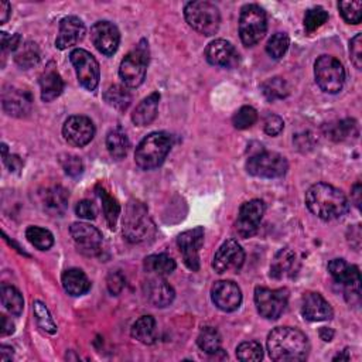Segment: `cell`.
<instances>
[{
  "label": "cell",
  "instance_id": "obj_1",
  "mask_svg": "<svg viewBox=\"0 0 362 362\" xmlns=\"http://www.w3.org/2000/svg\"><path fill=\"white\" fill-rule=\"evenodd\" d=\"M267 352L276 362H298L309 356L310 344L300 330L277 327L267 335Z\"/></svg>",
  "mask_w": 362,
  "mask_h": 362
},
{
  "label": "cell",
  "instance_id": "obj_2",
  "mask_svg": "<svg viewBox=\"0 0 362 362\" xmlns=\"http://www.w3.org/2000/svg\"><path fill=\"white\" fill-rule=\"evenodd\" d=\"M306 205L323 221L342 218L349 208L345 194L327 183H317L307 190Z\"/></svg>",
  "mask_w": 362,
  "mask_h": 362
},
{
  "label": "cell",
  "instance_id": "obj_3",
  "mask_svg": "<svg viewBox=\"0 0 362 362\" xmlns=\"http://www.w3.org/2000/svg\"><path fill=\"white\" fill-rule=\"evenodd\" d=\"M156 232L149 211L143 202L130 200L123 216V237L130 244H141L153 238Z\"/></svg>",
  "mask_w": 362,
  "mask_h": 362
},
{
  "label": "cell",
  "instance_id": "obj_4",
  "mask_svg": "<svg viewBox=\"0 0 362 362\" xmlns=\"http://www.w3.org/2000/svg\"><path fill=\"white\" fill-rule=\"evenodd\" d=\"M173 146V139L166 132H153L144 137L134 152V162L141 170H153L163 165Z\"/></svg>",
  "mask_w": 362,
  "mask_h": 362
},
{
  "label": "cell",
  "instance_id": "obj_5",
  "mask_svg": "<svg viewBox=\"0 0 362 362\" xmlns=\"http://www.w3.org/2000/svg\"><path fill=\"white\" fill-rule=\"evenodd\" d=\"M184 18L190 27L204 36H214L218 33L221 26V15L218 8L205 0L187 4Z\"/></svg>",
  "mask_w": 362,
  "mask_h": 362
},
{
  "label": "cell",
  "instance_id": "obj_6",
  "mask_svg": "<svg viewBox=\"0 0 362 362\" xmlns=\"http://www.w3.org/2000/svg\"><path fill=\"white\" fill-rule=\"evenodd\" d=\"M149 64V46L146 40H141L134 50H132L120 62L119 77L129 88H137L146 78Z\"/></svg>",
  "mask_w": 362,
  "mask_h": 362
},
{
  "label": "cell",
  "instance_id": "obj_7",
  "mask_svg": "<svg viewBox=\"0 0 362 362\" xmlns=\"http://www.w3.org/2000/svg\"><path fill=\"white\" fill-rule=\"evenodd\" d=\"M314 77L321 91L338 94L345 83V69L337 58L321 55L314 64Z\"/></svg>",
  "mask_w": 362,
  "mask_h": 362
},
{
  "label": "cell",
  "instance_id": "obj_8",
  "mask_svg": "<svg viewBox=\"0 0 362 362\" xmlns=\"http://www.w3.org/2000/svg\"><path fill=\"white\" fill-rule=\"evenodd\" d=\"M266 13L258 5H246L239 16V37L246 47L256 46L266 34Z\"/></svg>",
  "mask_w": 362,
  "mask_h": 362
},
{
  "label": "cell",
  "instance_id": "obj_9",
  "mask_svg": "<svg viewBox=\"0 0 362 362\" xmlns=\"http://www.w3.org/2000/svg\"><path fill=\"white\" fill-rule=\"evenodd\" d=\"M288 169L287 160L276 153L260 151L252 155L246 162V170L249 174L260 179H277L286 174Z\"/></svg>",
  "mask_w": 362,
  "mask_h": 362
},
{
  "label": "cell",
  "instance_id": "obj_10",
  "mask_svg": "<svg viewBox=\"0 0 362 362\" xmlns=\"http://www.w3.org/2000/svg\"><path fill=\"white\" fill-rule=\"evenodd\" d=\"M288 292L286 288H255V305L259 314L267 320H277L286 310Z\"/></svg>",
  "mask_w": 362,
  "mask_h": 362
},
{
  "label": "cell",
  "instance_id": "obj_11",
  "mask_svg": "<svg viewBox=\"0 0 362 362\" xmlns=\"http://www.w3.org/2000/svg\"><path fill=\"white\" fill-rule=\"evenodd\" d=\"M69 60L76 68L77 78H78L80 84L88 91H95L99 84V77H101L99 64L95 60V57L91 53H88L87 50L76 48L71 51Z\"/></svg>",
  "mask_w": 362,
  "mask_h": 362
},
{
  "label": "cell",
  "instance_id": "obj_12",
  "mask_svg": "<svg viewBox=\"0 0 362 362\" xmlns=\"http://www.w3.org/2000/svg\"><path fill=\"white\" fill-rule=\"evenodd\" d=\"M265 214V204L260 200H251L239 208L235 223L237 234L241 238H251L256 234Z\"/></svg>",
  "mask_w": 362,
  "mask_h": 362
},
{
  "label": "cell",
  "instance_id": "obj_13",
  "mask_svg": "<svg viewBox=\"0 0 362 362\" xmlns=\"http://www.w3.org/2000/svg\"><path fill=\"white\" fill-rule=\"evenodd\" d=\"M64 139L76 148H84L94 139L95 126L92 120L83 115L71 116L62 126Z\"/></svg>",
  "mask_w": 362,
  "mask_h": 362
},
{
  "label": "cell",
  "instance_id": "obj_14",
  "mask_svg": "<svg viewBox=\"0 0 362 362\" xmlns=\"http://www.w3.org/2000/svg\"><path fill=\"white\" fill-rule=\"evenodd\" d=\"M245 262V252L235 239L225 241L215 252L212 267L216 273L238 272Z\"/></svg>",
  "mask_w": 362,
  "mask_h": 362
},
{
  "label": "cell",
  "instance_id": "obj_15",
  "mask_svg": "<svg viewBox=\"0 0 362 362\" xmlns=\"http://www.w3.org/2000/svg\"><path fill=\"white\" fill-rule=\"evenodd\" d=\"M177 245L186 266L190 270L197 272L200 269V249L204 245V230L197 227L180 234L177 238Z\"/></svg>",
  "mask_w": 362,
  "mask_h": 362
},
{
  "label": "cell",
  "instance_id": "obj_16",
  "mask_svg": "<svg viewBox=\"0 0 362 362\" xmlns=\"http://www.w3.org/2000/svg\"><path fill=\"white\" fill-rule=\"evenodd\" d=\"M211 299L220 310L231 313L239 309L242 303V292L237 283L231 280H221L212 286Z\"/></svg>",
  "mask_w": 362,
  "mask_h": 362
},
{
  "label": "cell",
  "instance_id": "obj_17",
  "mask_svg": "<svg viewBox=\"0 0 362 362\" xmlns=\"http://www.w3.org/2000/svg\"><path fill=\"white\" fill-rule=\"evenodd\" d=\"M328 272L337 283H341L347 288V295H354L359 299L361 293V274L355 265H349L344 259H333L328 263Z\"/></svg>",
  "mask_w": 362,
  "mask_h": 362
},
{
  "label": "cell",
  "instance_id": "obj_18",
  "mask_svg": "<svg viewBox=\"0 0 362 362\" xmlns=\"http://www.w3.org/2000/svg\"><path fill=\"white\" fill-rule=\"evenodd\" d=\"M69 232L83 253L88 256H95L101 252L102 234L95 227H91L85 223H76L71 225Z\"/></svg>",
  "mask_w": 362,
  "mask_h": 362
},
{
  "label": "cell",
  "instance_id": "obj_19",
  "mask_svg": "<svg viewBox=\"0 0 362 362\" xmlns=\"http://www.w3.org/2000/svg\"><path fill=\"white\" fill-rule=\"evenodd\" d=\"M91 40L104 55H113L120 43V33L111 22H98L91 29Z\"/></svg>",
  "mask_w": 362,
  "mask_h": 362
},
{
  "label": "cell",
  "instance_id": "obj_20",
  "mask_svg": "<svg viewBox=\"0 0 362 362\" xmlns=\"http://www.w3.org/2000/svg\"><path fill=\"white\" fill-rule=\"evenodd\" d=\"M205 58L211 65L223 68H235L239 64V53L227 40H215L208 44Z\"/></svg>",
  "mask_w": 362,
  "mask_h": 362
},
{
  "label": "cell",
  "instance_id": "obj_21",
  "mask_svg": "<svg viewBox=\"0 0 362 362\" xmlns=\"http://www.w3.org/2000/svg\"><path fill=\"white\" fill-rule=\"evenodd\" d=\"M85 25L77 16H68L60 22V30L55 46L60 50H67L77 46L85 37Z\"/></svg>",
  "mask_w": 362,
  "mask_h": 362
},
{
  "label": "cell",
  "instance_id": "obj_22",
  "mask_svg": "<svg viewBox=\"0 0 362 362\" xmlns=\"http://www.w3.org/2000/svg\"><path fill=\"white\" fill-rule=\"evenodd\" d=\"M2 105H4V111L8 115L15 118H23L30 113L33 99L27 91L11 87L4 90Z\"/></svg>",
  "mask_w": 362,
  "mask_h": 362
},
{
  "label": "cell",
  "instance_id": "obj_23",
  "mask_svg": "<svg viewBox=\"0 0 362 362\" xmlns=\"http://www.w3.org/2000/svg\"><path fill=\"white\" fill-rule=\"evenodd\" d=\"M144 295L156 307H167L176 298L174 288L163 279V276H155L144 283Z\"/></svg>",
  "mask_w": 362,
  "mask_h": 362
},
{
  "label": "cell",
  "instance_id": "obj_24",
  "mask_svg": "<svg viewBox=\"0 0 362 362\" xmlns=\"http://www.w3.org/2000/svg\"><path fill=\"white\" fill-rule=\"evenodd\" d=\"M302 314L307 321H327L333 319L334 312L320 293H306L302 302Z\"/></svg>",
  "mask_w": 362,
  "mask_h": 362
},
{
  "label": "cell",
  "instance_id": "obj_25",
  "mask_svg": "<svg viewBox=\"0 0 362 362\" xmlns=\"http://www.w3.org/2000/svg\"><path fill=\"white\" fill-rule=\"evenodd\" d=\"M40 88H41V99L44 102H51L57 99L64 91V83L55 65L51 62L40 77Z\"/></svg>",
  "mask_w": 362,
  "mask_h": 362
},
{
  "label": "cell",
  "instance_id": "obj_26",
  "mask_svg": "<svg viewBox=\"0 0 362 362\" xmlns=\"http://www.w3.org/2000/svg\"><path fill=\"white\" fill-rule=\"evenodd\" d=\"M64 291L71 296H83L91 288V281L81 269H68L61 277Z\"/></svg>",
  "mask_w": 362,
  "mask_h": 362
},
{
  "label": "cell",
  "instance_id": "obj_27",
  "mask_svg": "<svg viewBox=\"0 0 362 362\" xmlns=\"http://www.w3.org/2000/svg\"><path fill=\"white\" fill-rule=\"evenodd\" d=\"M159 101H160V94L153 92L148 98H144L133 111L132 113V120L137 126H148L151 125L156 116H158V109H159Z\"/></svg>",
  "mask_w": 362,
  "mask_h": 362
},
{
  "label": "cell",
  "instance_id": "obj_28",
  "mask_svg": "<svg viewBox=\"0 0 362 362\" xmlns=\"http://www.w3.org/2000/svg\"><path fill=\"white\" fill-rule=\"evenodd\" d=\"M296 265V253L292 249L284 248L274 256L270 267V276H273L274 279H284L288 276H293Z\"/></svg>",
  "mask_w": 362,
  "mask_h": 362
},
{
  "label": "cell",
  "instance_id": "obj_29",
  "mask_svg": "<svg viewBox=\"0 0 362 362\" xmlns=\"http://www.w3.org/2000/svg\"><path fill=\"white\" fill-rule=\"evenodd\" d=\"M130 334L139 342L152 345L158 338L156 320L152 316H143V317L137 319L132 326Z\"/></svg>",
  "mask_w": 362,
  "mask_h": 362
},
{
  "label": "cell",
  "instance_id": "obj_30",
  "mask_svg": "<svg viewBox=\"0 0 362 362\" xmlns=\"http://www.w3.org/2000/svg\"><path fill=\"white\" fill-rule=\"evenodd\" d=\"M41 202L47 212H50L53 215H61V214H64V211L67 209V205H68V193L60 186L47 188L43 193Z\"/></svg>",
  "mask_w": 362,
  "mask_h": 362
},
{
  "label": "cell",
  "instance_id": "obj_31",
  "mask_svg": "<svg viewBox=\"0 0 362 362\" xmlns=\"http://www.w3.org/2000/svg\"><path fill=\"white\" fill-rule=\"evenodd\" d=\"M106 148L109 155L116 160H120L127 155L130 141L122 127L118 126L109 130V133L106 134Z\"/></svg>",
  "mask_w": 362,
  "mask_h": 362
},
{
  "label": "cell",
  "instance_id": "obj_32",
  "mask_svg": "<svg viewBox=\"0 0 362 362\" xmlns=\"http://www.w3.org/2000/svg\"><path fill=\"white\" fill-rule=\"evenodd\" d=\"M144 269L146 272L156 274V276H167L174 272L176 262L166 253L151 255L144 259Z\"/></svg>",
  "mask_w": 362,
  "mask_h": 362
},
{
  "label": "cell",
  "instance_id": "obj_33",
  "mask_svg": "<svg viewBox=\"0 0 362 362\" xmlns=\"http://www.w3.org/2000/svg\"><path fill=\"white\" fill-rule=\"evenodd\" d=\"M0 298H2L4 307L13 316H20L25 309V300L22 293L13 286L4 284L0 288Z\"/></svg>",
  "mask_w": 362,
  "mask_h": 362
},
{
  "label": "cell",
  "instance_id": "obj_34",
  "mask_svg": "<svg viewBox=\"0 0 362 362\" xmlns=\"http://www.w3.org/2000/svg\"><path fill=\"white\" fill-rule=\"evenodd\" d=\"M97 193H98V197L102 201V209H104V214H105L106 223H108L109 228L115 230L118 216L120 214V205L118 204V201L104 187L98 186L97 187Z\"/></svg>",
  "mask_w": 362,
  "mask_h": 362
},
{
  "label": "cell",
  "instance_id": "obj_35",
  "mask_svg": "<svg viewBox=\"0 0 362 362\" xmlns=\"http://www.w3.org/2000/svg\"><path fill=\"white\" fill-rule=\"evenodd\" d=\"M105 102L116 111H126L132 102V95L122 85H112L104 94Z\"/></svg>",
  "mask_w": 362,
  "mask_h": 362
},
{
  "label": "cell",
  "instance_id": "obj_36",
  "mask_svg": "<svg viewBox=\"0 0 362 362\" xmlns=\"http://www.w3.org/2000/svg\"><path fill=\"white\" fill-rule=\"evenodd\" d=\"M197 344L204 352L209 355L216 354L221 348V335L214 327H204L198 334Z\"/></svg>",
  "mask_w": 362,
  "mask_h": 362
},
{
  "label": "cell",
  "instance_id": "obj_37",
  "mask_svg": "<svg viewBox=\"0 0 362 362\" xmlns=\"http://www.w3.org/2000/svg\"><path fill=\"white\" fill-rule=\"evenodd\" d=\"M260 90H262L263 97L270 102H274L277 99H283L288 95L287 83L280 77H274V78H270V80L265 81L262 84Z\"/></svg>",
  "mask_w": 362,
  "mask_h": 362
},
{
  "label": "cell",
  "instance_id": "obj_38",
  "mask_svg": "<svg viewBox=\"0 0 362 362\" xmlns=\"http://www.w3.org/2000/svg\"><path fill=\"white\" fill-rule=\"evenodd\" d=\"M26 238L34 248L40 251H48L54 245L53 234L48 230L40 227H29L26 231Z\"/></svg>",
  "mask_w": 362,
  "mask_h": 362
},
{
  "label": "cell",
  "instance_id": "obj_39",
  "mask_svg": "<svg viewBox=\"0 0 362 362\" xmlns=\"http://www.w3.org/2000/svg\"><path fill=\"white\" fill-rule=\"evenodd\" d=\"M15 60L23 68H32L33 65H36L40 61V50L37 44L30 41L22 44L16 51Z\"/></svg>",
  "mask_w": 362,
  "mask_h": 362
},
{
  "label": "cell",
  "instance_id": "obj_40",
  "mask_svg": "<svg viewBox=\"0 0 362 362\" xmlns=\"http://www.w3.org/2000/svg\"><path fill=\"white\" fill-rule=\"evenodd\" d=\"M33 313H34L36 321H37V324L41 330H44L48 334H55L57 333V326H55L48 309L46 307V305L43 302L36 300L33 303Z\"/></svg>",
  "mask_w": 362,
  "mask_h": 362
},
{
  "label": "cell",
  "instance_id": "obj_41",
  "mask_svg": "<svg viewBox=\"0 0 362 362\" xmlns=\"http://www.w3.org/2000/svg\"><path fill=\"white\" fill-rule=\"evenodd\" d=\"M288 44H291V40H288V36L286 33H276L269 39L266 44V53L273 60H280L286 54Z\"/></svg>",
  "mask_w": 362,
  "mask_h": 362
},
{
  "label": "cell",
  "instance_id": "obj_42",
  "mask_svg": "<svg viewBox=\"0 0 362 362\" xmlns=\"http://www.w3.org/2000/svg\"><path fill=\"white\" fill-rule=\"evenodd\" d=\"M237 356L242 362H255L263 358L262 345L256 341H246L238 345Z\"/></svg>",
  "mask_w": 362,
  "mask_h": 362
},
{
  "label": "cell",
  "instance_id": "obj_43",
  "mask_svg": "<svg viewBox=\"0 0 362 362\" xmlns=\"http://www.w3.org/2000/svg\"><path fill=\"white\" fill-rule=\"evenodd\" d=\"M328 20V13L323 8H313L306 12L305 29L309 34L319 30Z\"/></svg>",
  "mask_w": 362,
  "mask_h": 362
},
{
  "label": "cell",
  "instance_id": "obj_44",
  "mask_svg": "<svg viewBox=\"0 0 362 362\" xmlns=\"http://www.w3.org/2000/svg\"><path fill=\"white\" fill-rule=\"evenodd\" d=\"M358 134V125L354 119H344L337 125L331 126L330 137L334 140H345L349 136Z\"/></svg>",
  "mask_w": 362,
  "mask_h": 362
},
{
  "label": "cell",
  "instance_id": "obj_45",
  "mask_svg": "<svg viewBox=\"0 0 362 362\" xmlns=\"http://www.w3.org/2000/svg\"><path fill=\"white\" fill-rule=\"evenodd\" d=\"M338 9L342 19L349 25H359L362 20V2H340Z\"/></svg>",
  "mask_w": 362,
  "mask_h": 362
},
{
  "label": "cell",
  "instance_id": "obj_46",
  "mask_svg": "<svg viewBox=\"0 0 362 362\" xmlns=\"http://www.w3.org/2000/svg\"><path fill=\"white\" fill-rule=\"evenodd\" d=\"M258 120V112L252 106H242L232 118V125L239 129L245 130L253 126Z\"/></svg>",
  "mask_w": 362,
  "mask_h": 362
},
{
  "label": "cell",
  "instance_id": "obj_47",
  "mask_svg": "<svg viewBox=\"0 0 362 362\" xmlns=\"http://www.w3.org/2000/svg\"><path fill=\"white\" fill-rule=\"evenodd\" d=\"M60 163L64 169V172L71 176V177H77L83 173L84 170V165L81 162L80 158L72 156V155H62L60 159Z\"/></svg>",
  "mask_w": 362,
  "mask_h": 362
},
{
  "label": "cell",
  "instance_id": "obj_48",
  "mask_svg": "<svg viewBox=\"0 0 362 362\" xmlns=\"http://www.w3.org/2000/svg\"><path fill=\"white\" fill-rule=\"evenodd\" d=\"M349 55L355 68H362V34H356L349 41Z\"/></svg>",
  "mask_w": 362,
  "mask_h": 362
},
{
  "label": "cell",
  "instance_id": "obj_49",
  "mask_svg": "<svg viewBox=\"0 0 362 362\" xmlns=\"http://www.w3.org/2000/svg\"><path fill=\"white\" fill-rule=\"evenodd\" d=\"M76 214L83 220H95L97 218V207L94 205V202L88 201V200H83L77 204L76 207Z\"/></svg>",
  "mask_w": 362,
  "mask_h": 362
},
{
  "label": "cell",
  "instance_id": "obj_50",
  "mask_svg": "<svg viewBox=\"0 0 362 362\" xmlns=\"http://www.w3.org/2000/svg\"><path fill=\"white\" fill-rule=\"evenodd\" d=\"M284 127V122L277 115H269L265 120V132L269 136H277Z\"/></svg>",
  "mask_w": 362,
  "mask_h": 362
},
{
  "label": "cell",
  "instance_id": "obj_51",
  "mask_svg": "<svg viewBox=\"0 0 362 362\" xmlns=\"http://www.w3.org/2000/svg\"><path fill=\"white\" fill-rule=\"evenodd\" d=\"M106 283H108V288H109V292L112 293V295H115V296H118L122 291H123V287H125V277H123V274L120 273V272H113V273H111L109 276H108V280H106Z\"/></svg>",
  "mask_w": 362,
  "mask_h": 362
},
{
  "label": "cell",
  "instance_id": "obj_52",
  "mask_svg": "<svg viewBox=\"0 0 362 362\" xmlns=\"http://www.w3.org/2000/svg\"><path fill=\"white\" fill-rule=\"evenodd\" d=\"M4 160H5L6 166L11 169V172H18L23 166L22 160L18 156H6V158H4Z\"/></svg>",
  "mask_w": 362,
  "mask_h": 362
},
{
  "label": "cell",
  "instance_id": "obj_53",
  "mask_svg": "<svg viewBox=\"0 0 362 362\" xmlns=\"http://www.w3.org/2000/svg\"><path fill=\"white\" fill-rule=\"evenodd\" d=\"M12 13V8L8 2H0V23L5 25Z\"/></svg>",
  "mask_w": 362,
  "mask_h": 362
},
{
  "label": "cell",
  "instance_id": "obj_54",
  "mask_svg": "<svg viewBox=\"0 0 362 362\" xmlns=\"http://www.w3.org/2000/svg\"><path fill=\"white\" fill-rule=\"evenodd\" d=\"M15 333V324L6 316H2V335H9Z\"/></svg>",
  "mask_w": 362,
  "mask_h": 362
},
{
  "label": "cell",
  "instance_id": "obj_55",
  "mask_svg": "<svg viewBox=\"0 0 362 362\" xmlns=\"http://www.w3.org/2000/svg\"><path fill=\"white\" fill-rule=\"evenodd\" d=\"M361 191H362L361 183H356V184L352 187V193H351L352 201H354V204H355L356 208H359V205H361Z\"/></svg>",
  "mask_w": 362,
  "mask_h": 362
},
{
  "label": "cell",
  "instance_id": "obj_56",
  "mask_svg": "<svg viewBox=\"0 0 362 362\" xmlns=\"http://www.w3.org/2000/svg\"><path fill=\"white\" fill-rule=\"evenodd\" d=\"M319 335L323 341L330 342L334 338V330L333 328H327V327H321L319 331Z\"/></svg>",
  "mask_w": 362,
  "mask_h": 362
},
{
  "label": "cell",
  "instance_id": "obj_57",
  "mask_svg": "<svg viewBox=\"0 0 362 362\" xmlns=\"http://www.w3.org/2000/svg\"><path fill=\"white\" fill-rule=\"evenodd\" d=\"M13 358V348L4 345L0 348V361H11Z\"/></svg>",
  "mask_w": 362,
  "mask_h": 362
}]
</instances>
